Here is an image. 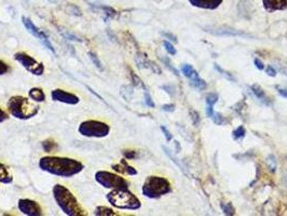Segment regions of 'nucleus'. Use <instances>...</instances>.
Returning <instances> with one entry per match:
<instances>
[{
    "label": "nucleus",
    "mask_w": 287,
    "mask_h": 216,
    "mask_svg": "<svg viewBox=\"0 0 287 216\" xmlns=\"http://www.w3.org/2000/svg\"><path fill=\"white\" fill-rule=\"evenodd\" d=\"M39 168L51 175L62 178H69L81 173L84 169V166L79 160L73 158L46 156V157L40 158Z\"/></svg>",
    "instance_id": "1"
},
{
    "label": "nucleus",
    "mask_w": 287,
    "mask_h": 216,
    "mask_svg": "<svg viewBox=\"0 0 287 216\" xmlns=\"http://www.w3.org/2000/svg\"><path fill=\"white\" fill-rule=\"evenodd\" d=\"M52 194L58 207L68 216H86L87 211L80 205L77 198L70 190L62 184H56L53 186Z\"/></svg>",
    "instance_id": "2"
},
{
    "label": "nucleus",
    "mask_w": 287,
    "mask_h": 216,
    "mask_svg": "<svg viewBox=\"0 0 287 216\" xmlns=\"http://www.w3.org/2000/svg\"><path fill=\"white\" fill-rule=\"evenodd\" d=\"M7 108L12 117L20 120H28L38 114L40 107L33 101L30 102L21 95H15L8 100Z\"/></svg>",
    "instance_id": "3"
},
{
    "label": "nucleus",
    "mask_w": 287,
    "mask_h": 216,
    "mask_svg": "<svg viewBox=\"0 0 287 216\" xmlns=\"http://www.w3.org/2000/svg\"><path fill=\"white\" fill-rule=\"evenodd\" d=\"M106 199L112 206L119 210L135 211L141 206L139 199L129 189H113L106 195Z\"/></svg>",
    "instance_id": "4"
},
{
    "label": "nucleus",
    "mask_w": 287,
    "mask_h": 216,
    "mask_svg": "<svg viewBox=\"0 0 287 216\" xmlns=\"http://www.w3.org/2000/svg\"><path fill=\"white\" fill-rule=\"evenodd\" d=\"M171 192V183L161 176H149L142 185L141 193L149 199H158Z\"/></svg>",
    "instance_id": "5"
},
{
    "label": "nucleus",
    "mask_w": 287,
    "mask_h": 216,
    "mask_svg": "<svg viewBox=\"0 0 287 216\" xmlns=\"http://www.w3.org/2000/svg\"><path fill=\"white\" fill-rule=\"evenodd\" d=\"M78 132L82 136L90 138H103L111 133V127L106 122H103V121L90 119L80 124Z\"/></svg>",
    "instance_id": "6"
},
{
    "label": "nucleus",
    "mask_w": 287,
    "mask_h": 216,
    "mask_svg": "<svg viewBox=\"0 0 287 216\" xmlns=\"http://www.w3.org/2000/svg\"><path fill=\"white\" fill-rule=\"evenodd\" d=\"M96 183L107 189H129V181L124 177L108 171H97L94 175Z\"/></svg>",
    "instance_id": "7"
},
{
    "label": "nucleus",
    "mask_w": 287,
    "mask_h": 216,
    "mask_svg": "<svg viewBox=\"0 0 287 216\" xmlns=\"http://www.w3.org/2000/svg\"><path fill=\"white\" fill-rule=\"evenodd\" d=\"M14 59L19 62L27 72L35 76H42L45 74V65L25 52H18L14 54Z\"/></svg>",
    "instance_id": "8"
},
{
    "label": "nucleus",
    "mask_w": 287,
    "mask_h": 216,
    "mask_svg": "<svg viewBox=\"0 0 287 216\" xmlns=\"http://www.w3.org/2000/svg\"><path fill=\"white\" fill-rule=\"evenodd\" d=\"M22 23H23V25L25 26V28H26V29L32 35L33 37L38 38V39L41 41L42 45L46 46L49 51H51L53 54H55V50H54L53 46L51 45V42H50L49 37L47 36L45 32H42L41 29H39V28L37 27V26H36L35 24H33V23L28 19V17H26V16H22Z\"/></svg>",
    "instance_id": "9"
},
{
    "label": "nucleus",
    "mask_w": 287,
    "mask_h": 216,
    "mask_svg": "<svg viewBox=\"0 0 287 216\" xmlns=\"http://www.w3.org/2000/svg\"><path fill=\"white\" fill-rule=\"evenodd\" d=\"M18 207L20 212L26 216H41L44 214L40 204L31 199H20Z\"/></svg>",
    "instance_id": "10"
},
{
    "label": "nucleus",
    "mask_w": 287,
    "mask_h": 216,
    "mask_svg": "<svg viewBox=\"0 0 287 216\" xmlns=\"http://www.w3.org/2000/svg\"><path fill=\"white\" fill-rule=\"evenodd\" d=\"M182 71H183V74L190 80V84L192 86H195V88H197L199 90L206 89L207 83L203 79H202V78H200L198 72L191 65L185 64L182 67Z\"/></svg>",
    "instance_id": "11"
},
{
    "label": "nucleus",
    "mask_w": 287,
    "mask_h": 216,
    "mask_svg": "<svg viewBox=\"0 0 287 216\" xmlns=\"http://www.w3.org/2000/svg\"><path fill=\"white\" fill-rule=\"evenodd\" d=\"M51 99L54 102L67 104V105H77V104L80 102V99L79 97H77V95L62 89L53 90L51 92Z\"/></svg>",
    "instance_id": "12"
},
{
    "label": "nucleus",
    "mask_w": 287,
    "mask_h": 216,
    "mask_svg": "<svg viewBox=\"0 0 287 216\" xmlns=\"http://www.w3.org/2000/svg\"><path fill=\"white\" fill-rule=\"evenodd\" d=\"M263 6L267 12L283 11L287 9V0H263Z\"/></svg>",
    "instance_id": "13"
},
{
    "label": "nucleus",
    "mask_w": 287,
    "mask_h": 216,
    "mask_svg": "<svg viewBox=\"0 0 287 216\" xmlns=\"http://www.w3.org/2000/svg\"><path fill=\"white\" fill-rule=\"evenodd\" d=\"M135 60H136V63L138 65V67L140 68H150L151 71H153L154 73L158 74V75H161L162 72H161V68H160L156 63L154 62H151V60H149L147 58V55L146 54H142V53H138L136 55V57H135Z\"/></svg>",
    "instance_id": "14"
},
{
    "label": "nucleus",
    "mask_w": 287,
    "mask_h": 216,
    "mask_svg": "<svg viewBox=\"0 0 287 216\" xmlns=\"http://www.w3.org/2000/svg\"><path fill=\"white\" fill-rule=\"evenodd\" d=\"M192 7L205 9V10H215L223 4L224 0H188Z\"/></svg>",
    "instance_id": "15"
},
{
    "label": "nucleus",
    "mask_w": 287,
    "mask_h": 216,
    "mask_svg": "<svg viewBox=\"0 0 287 216\" xmlns=\"http://www.w3.org/2000/svg\"><path fill=\"white\" fill-rule=\"evenodd\" d=\"M206 32L210 33V34H214V35H222V36H241V37H249L247 34L245 33H241L239 30H234L231 28H205Z\"/></svg>",
    "instance_id": "16"
},
{
    "label": "nucleus",
    "mask_w": 287,
    "mask_h": 216,
    "mask_svg": "<svg viewBox=\"0 0 287 216\" xmlns=\"http://www.w3.org/2000/svg\"><path fill=\"white\" fill-rule=\"evenodd\" d=\"M28 98L35 103H42L46 101V94L40 88H31L28 91Z\"/></svg>",
    "instance_id": "17"
},
{
    "label": "nucleus",
    "mask_w": 287,
    "mask_h": 216,
    "mask_svg": "<svg viewBox=\"0 0 287 216\" xmlns=\"http://www.w3.org/2000/svg\"><path fill=\"white\" fill-rule=\"evenodd\" d=\"M250 90L260 102H263L264 104H266V105H269L270 99L267 97V94L265 93V91L263 90L261 86H259L258 84H254V85L250 86Z\"/></svg>",
    "instance_id": "18"
},
{
    "label": "nucleus",
    "mask_w": 287,
    "mask_h": 216,
    "mask_svg": "<svg viewBox=\"0 0 287 216\" xmlns=\"http://www.w3.org/2000/svg\"><path fill=\"white\" fill-rule=\"evenodd\" d=\"M13 181V177L10 174L9 170L4 163L0 162V183L3 184H11Z\"/></svg>",
    "instance_id": "19"
},
{
    "label": "nucleus",
    "mask_w": 287,
    "mask_h": 216,
    "mask_svg": "<svg viewBox=\"0 0 287 216\" xmlns=\"http://www.w3.org/2000/svg\"><path fill=\"white\" fill-rule=\"evenodd\" d=\"M162 149L164 150L165 155H167V156H168V158L172 159V161H173V162H174V163L176 164V166H177V167H178V169H180V170H181V171H182V172L184 173V174H185V175H187V176H189V173H188L187 169H186V168H185V166H183V164H182V163H181V162L178 161V159H177V158H175V157H174V156H173V155H172V152H171V150H170V149H167V148H166V147H164V146L162 147Z\"/></svg>",
    "instance_id": "20"
},
{
    "label": "nucleus",
    "mask_w": 287,
    "mask_h": 216,
    "mask_svg": "<svg viewBox=\"0 0 287 216\" xmlns=\"http://www.w3.org/2000/svg\"><path fill=\"white\" fill-rule=\"evenodd\" d=\"M94 215H96V216H116L118 214L113 209H109V207H107V206L99 205L95 209Z\"/></svg>",
    "instance_id": "21"
},
{
    "label": "nucleus",
    "mask_w": 287,
    "mask_h": 216,
    "mask_svg": "<svg viewBox=\"0 0 287 216\" xmlns=\"http://www.w3.org/2000/svg\"><path fill=\"white\" fill-rule=\"evenodd\" d=\"M57 144L52 140H47L42 142V149L46 152H54L57 149Z\"/></svg>",
    "instance_id": "22"
},
{
    "label": "nucleus",
    "mask_w": 287,
    "mask_h": 216,
    "mask_svg": "<svg viewBox=\"0 0 287 216\" xmlns=\"http://www.w3.org/2000/svg\"><path fill=\"white\" fill-rule=\"evenodd\" d=\"M244 136H245V128H244L243 126H240L238 129H235L232 132V137L234 141L242 140V138H244Z\"/></svg>",
    "instance_id": "23"
},
{
    "label": "nucleus",
    "mask_w": 287,
    "mask_h": 216,
    "mask_svg": "<svg viewBox=\"0 0 287 216\" xmlns=\"http://www.w3.org/2000/svg\"><path fill=\"white\" fill-rule=\"evenodd\" d=\"M131 79H132V82H133V84L135 85V86H137V88H141V89H145L146 90V86H145V84H144V82L141 81V79L140 78L135 74L133 71H131Z\"/></svg>",
    "instance_id": "24"
},
{
    "label": "nucleus",
    "mask_w": 287,
    "mask_h": 216,
    "mask_svg": "<svg viewBox=\"0 0 287 216\" xmlns=\"http://www.w3.org/2000/svg\"><path fill=\"white\" fill-rule=\"evenodd\" d=\"M221 207H222L223 212H224L226 215L232 216V215L235 214V210H234V207H233L232 203H224V202H222V203H221Z\"/></svg>",
    "instance_id": "25"
},
{
    "label": "nucleus",
    "mask_w": 287,
    "mask_h": 216,
    "mask_svg": "<svg viewBox=\"0 0 287 216\" xmlns=\"http://www.w3.org/2000/svg\"><path fill=\"white\" fill-rule=\"evenodd\" d=\"M121 164H122L123 171H124V173H126V174H129V175H136V174H137V171L135 170L133 167L129 166L128 162L125 161V159H123V160L121 161Z\"/></svg>",
    "instance_id": "26"
},
{
    "label": "nucleus",
    "mask_w": 287,
    "mask_h": 216,
    "mask_svg": "<svg viewBox=\"0 0 287 216\" xmlns=\"http://www.w3.org/2000/svg\"><path fill=\"white\" fill-rule=\"evenodd\" d=\"M210 119L214 121V124H216L218 126H222V125L227 122L226 118L222 114H219V112H215V111H214V114L212 115V117H210Z\"/></svg>",
    "instance_id": "27"
},
{
    "label": "nucleus",
    "mask_w": 287,
    "mask_h": 216,
    "mask_svg": "<svg viewBox=\"0 0 287 216\" xmlns=\"http://www.w3.org/2000/svg\"><path fill=\"white\" fill-rule=\"evenodd\" d=\"M89 56H90V59L92 60V63L95 65V67L98 68L99 71H102V69H103L102 62H100V59L98 58V56L94 53V52H89Z\"/></svg>",
    "instance_id": "28"
},
{
    "label": "nucleus",
    "mask_w": 287,
    "mask_h": 216,
    "mask_svg": "<svg viewBox=\"0 0 287 216\" xmlns=\"http://www.w3.org/2000/svg\"><path fill=\"white\" fill-rule=\"evenodd\" d=\"M206 104L207 105H210V106H214L215 104L218 102L219 98H218V94L217 93H209L206 95Z\"/></svg>",
    "instance_id": "29"
},
{
    "label": "nucleus",
    "mask_w": 287,
    "mask_h": 216,
    "mask_svg": "<svg viewBox=\"0 0 287 216\" xmlns=\"http://www.w3.org/2000/svg\"><path fill=\"white\" fill-rule=\"evenodd\" d=\"M267 166L269 168V170L271 171V172H275L276 170V160H275V157L273 155H270L268 156V158H267Z\"/></svg>",
    "instance_id": "30"
},
{
    "label": "nucleus",
    "mask_w": 287,
    "mask_h": 216,
    "mask_svg": "<svg viewBox=\"0 0 287 216\" xmlns=\"http://www.w3.org/2000/svg\"><path fill=\"white\" fill-rule=\"evenodd\" d=\"M214 67H215V69L216 71L218 72V73H221L225 78H227L228 80H230V81H234V78L232 77V75L230 74V73H228V72H226V71H224V69L221 67V66H218V64H214Z\"/></svg>",
    "instance_id": "31"
},
{
    "label": "nucleus",
    "mask_w": 287,
    "mask_h": 216,
    "mask_svg": "<svg viewBox=\"0 0 287 216\" xmlns=\"http://www.w3.org/2000/svg\"><path fill=\"white\" fill-rule=\"evenodd\" d=\"M163 46H164V48H165V50H166V52H167L168 54H171V55H175L176 54V49L174 48V46L172 45L171 42L164 40L163 41Z\"/></svg>",
    "instance_id": "32"
},
{
    "label": "nucleus",
    "mask_w": 287,
    "mask_h": 216,
    "mask_svg": "<svg viewBox=\"0 0 287 216\" xmlns=\"http://www.w3.org/2000/svg\"><path fill=\"white\" fill-rule=\"evenodd\" d=\"M9 71H10V66L6 62H4L3 59H0V76L6 75Z\"/></svg>",
    "instance_id": "33"
},
{
    "label": "nucleus",
    "mask_w": 287,
    "mask_h": 216,
    "mask_svg": "<svg viewBox=\"0 0 287 216\" xmlns=\"http://www.w3.org/2000/svg\"><path fill=\"white\" fill-rule=\"evenodd\" d=\"M103 10L105 11V14L107 17H115L117 15V11L115 10V9H113L112 7H102Z\"/></svg>",
    "instance_id": "34"
},
{
    "label": "nucleus",
    "mask_w": 287,
    "mask_h": 216,
    "mask_svg": "<svg viewBox=\"0 0 287 216\" xmlns=\"http://www.w3.org/2000/svg\"><path fill=\"white\" fill-rule=\"evenodd\" d=\"M145 103H146V105L148 107H151V108H155L156 107V104L155 102L153 101V99H151L150 97V94L148 92H145Z\"/></svg>",
    "instance_id": "35"
},
{
    "label": "nucleus",
    "mask_w": 287,
    "mask_h": 216,
    "mask_svg": "<svg viewBox=\"0 0 287 216\" xmlns=\"http://www.w3.org/2000/svg\"><path fill=\"white\" fill-rule=\"evenodd\" d=\"M190 115H191V119H192V122L195 124V126H198L200 124V116L196 110H191L190 111Z\"/></svg>",
    "instance_id": "36"
},
{
    "label": "nucleus",
    "mask_w": 287,
    "mask_h": 216,
    "mask_svg": "<svg viewBox=\"0 0 287 216\" xmlns=\"http://www.w3.org/2000/svg\"><path fill=\"white\" fill-rule=\"evenodd\" d=\"M123 155H124V157L125 159H135L137 157V153L136 151H134V150H124L123 151Z\"/></svg>",
    "instance_id": "37"
},
{
    "label": "nucleus",
    "mask_w": 287,
    "mask_h": 216,
    "mask_svg": "<svg viewBox=\"0 0 287 216\" xmlns=\"http://www.w3.org/2000/svg\"><path fill=\"white\" fill-rule=\"evenodd\" d=\"M161 131L163 132V134H164V136H165L167 142H171V141L173 140V135L171 134V132L168 131V130H167L164 126H161Z\"/></svg>",
    "instance_id": "38"
},
{
    "label": "nucleus",
    "mask_w": 287,
    "mask_h": 216,
    "mask_svg": "<svg viewBox=\"0 0 287 216\" xmlns=\"http://www.w3.org/2000/svg\"><path fill=\"white\" fill-rule=\"evenodd\" d=\"M9 118V115H8V112L6 110H4L2 107H0V124L5 122V121L8 120Z\"/></svg>",
    "instance_id": "39"
},
{
    "label": "nucleus",
    "mask_w": 287,
    "mask_h": 216,
    "mask_svg": "<svg viewBox=\"0 0 287 216\" xmlns=\"http://www.w3.org/2000/svg\"><path fill=\"white\" fill-rule=\"evenodd\" d=\"M162 60H163V62L165 63V66H167V67H168V69H170V71H172V72L174 73V75H176V76H178V75H180V74H178V72H177L176 69H175V68L171 65V63H170V59H168V58H162Z\"/></svg>",
    "instance_id": "40"
},
{
    "label": "nucleus",
    "mask_w": 287,
    "mask_h": 216,
    "mask_svg": "<svg viewBox=\"0 0 287 216\" xmlns=\"http://www.w3.org/2000/svg\"><path fill=\"white\" fill-rule=\"evenodd\" d=\"M254 64H255V66L257 67V69H259V71H264V69H265L264 63L261 62V60H260L259 58H257V57L254 59Z\"/></svg>",
    "instance_id": "41"
},
{
    "label": "nucleus",
    "mask_w": 287,
    "mask_h": 216,
    "mask_svg": "<svg viewBox=\"0 0 287 216\" xmlns=\"http://www.w3.org/2000/svg\"><path fill=\"white\" fill-rule=\"evenodd\" d=\"M266 73H267L268 76H271V77H275L276 76V71L272 66H270V65L266 68Z\"/></svg>",
    "instance_id": "42"
},
{
    "label": "nucleus",
    "mask_w": 287,
    "mask_h": 216,
    "mask_svg": "<svg viewBox=\"0 0 287 216\" xmlns=\"http://www.w3.org/2000/svg\"><path fill=\"white\" fill-rule=\"evenodd\" d=\"M162 110L167 112H173L175 110V105H173V104H166V105L162 106Z\"/></svg>",
    "instance_id": "43"
},
{
    "label": "nucleus",
    "mask_w": 287,
    "mask_h": 216,
    "mask_svg": "<svg viewBox=\"0 0 287 216\" xmlns=\"http://www.w3.org/2000/svg\"><path fill=\"white\" fill-rule=\"evenodd\" d=\"M276 90H277L278 94L282 95L283 98L287 99V88H282V86H276Z\"/></svg>",
    "instance_id": "44"
},
{
    "label": "nucleus",
    "mask_w": 287,
    "mask_h": 216,
    "mask_svg": "<svg viewBox=\"0 0 287 216\" xmlns=\"http://www.w3.org/2000/svg\"><path fill=\"white\" fill-rule=\"evenodd\" d=\"M162 35H163V36H164L166 39H170V40L173 41V42H177V39H176V37L174 36V35H172V34H170V33H162Z\"/></svg>",
    "instance_id": "45"
}]
</instances>
